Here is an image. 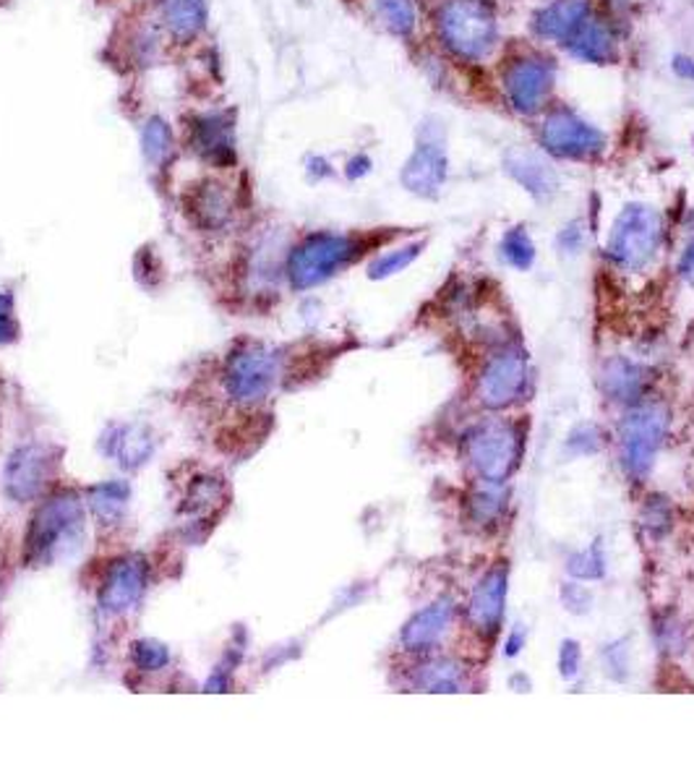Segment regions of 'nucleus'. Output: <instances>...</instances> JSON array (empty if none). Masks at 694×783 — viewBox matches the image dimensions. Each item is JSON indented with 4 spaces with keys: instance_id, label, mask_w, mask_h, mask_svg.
Wrapping results in <instances>:
<instances>
[{
    "instance_id": "f257e3e1",
    "label": "nucleus",
    "mask_w": 694,
    "mask_h": 783,
    "mask_svg": "<svg viewBox=\"0 0 694 783\" xmlns=\"http://www.w3.org/2000/svg\"><path fill=\"white\" fill-rule=\"evenodd\" d=\"M441 45L460 61H484L499 37V22L488 0H447L436 13Z\"/></svg>"
},
{
    "instance_id": "f03ea898",
    "label": "nucleus",
    "mask_w": 694,
    "mask_h": 783,
    "mask_svg": "<svg viewBox=\"0 0 694 783\" xmlns=\"http://www.w3.org/2000/svg\"><path fill=\"white\" fill-rule=\"evenodd\" d=\"M663 243V217L650 204H630L613 220L606 254L619 269L637 272L647 267Z\"/></svg>"
},
{
    "instance_id": "7ed1b4c3",
    "label": "nucleus",
    "mask_w": 694,
    "mask_h": 783,
    "mask_svg": "<svg viewBox=\"0 0 694 783\" xmlns=\"http://www.w3.org/2000/svg\"><path fill=\"white\" fill-rule=\"evenodd\" d=\"M522 455V431L512 420H486L465 437V457L488 486H499L512 476Z\"/></svg>"
},
{
    "instance_id": "20e7f679",
    "label": "nucleus",
    "mask_w": 694,
    "mask_h": 783,
    "mask_svg": "<svg viewBox=\"0 0 694 783\" xmlns=\"http://www.w3.org/2000/svg\"><path fill=\"white\" fill-rule=\"evenodd\" d=\"M669 431V407L660 403L637 405L621 420L619 452L621 465L632 478H643L650 470L660 444Z\"/></svg>"
},
{
    "instance_id": "39448f33",
    "label": "nucleus",
    "mask_w": 694,
    "mask_h": 783,
    "mask_svg": "<svg viewBox=\"0 0 694 783\" xmlns=\"http://www.w3.org/2000/svg\"><path fill=\"white\" fill-rule=\"evenodd\" d=\"M540 147L561 160H595L604 155L606 134L570 108L548 110L538 129Z\"/></svg>"
},
{
    "instance_id": "423d86ee",
    "label": "nucleus",
    "mask_w": 694,
    "mask_h": 783,
    "mask_svg": "<svg viewBox=\"0 0 694 783\" xmlns=\"http://www.w3.org/2000/svg\"><path fill=\"white\" fill-rule=\"evenodd\" d=\"M557 82V65L540 52H522L504 65V95L520 115H535L548 105Z\"/></svg>"
},
{
    "instance_id": "0eeeda50",
    "label": "nucleus",
    "mask_w": 694,
    "mask_h": 783,
    "mask_svg": "<svg viewBox=\"0 0 694 783\" xmlns=\"http://www.w3.org/2000/svg\"><path fill=\"white\" fill-rule=\"evenodd\" d=\"M361 254V241L350 235H311L290 259V280L295 287H314L348 267Z\"/></svg>"
},
{
    "instance_id": "6e6552de",
    "label": "nucleus",
    "mask_w": 694,
    "mask_h": 783,
    "mask_svg": "<svg viewBox=\"0 0 694 783\" xmlns=\"http://www.w3.org/2000/svg\"><path fill=\"white\" fill-rule=\"evenodd\" d=\"M527 387V358L520 347H507L488 358L478 377V403L491 411H504L518 403Z\"/></svg>"
},
{
    "instance_id": "1a4fd4ad",
    "label": "nucleus",
    "mask_w": 694,
    "mask_h": 783,
    "mask_svg": "<svg viewBox=\"0 0 694 783\" xmlns=\"http://www.w3.org/2000/svg\"><path fill=\"white\" fill-rule=\"evenodd\" d=\"M447 168L449 160L441 139L423 136L418 147L413 149V155L407 157V162L402 164L400 181L410 194L423 196V199H434V196H439V191L445 188Z\"/></svg>"
},
{
    "instance_id": "9d476101",
    "label": "nucleus",
    "mask_w": 694,
    "mask_h": 783,
    "mask_svg": "<svg viewBox=\"0 0 694 783\" xmlns=\"http://www.w3.org/2000/svg\"><path fill=\"white\" fill-rule=\"evenodd\" d=\"M507 583V570L494 567L486 572L484 580L475 585L471 607H467V620H471L473 629H478L484 637H491L496 635V629H499L501 616H504Z\"/></svg>"
},
{
    "instance_id": "9b49d317",
    "label": "nucleus",
    "mask_w": 694,
    "mask_h": 783,
    "mask_svg": "<svg viewBox=\"0 0 694 783\" xmlns=\"http://www.w3.org/2000/svg\"><path fill=\"white\" fill-rule=\"evenodd\" d=\"M564 48L570 50V56L593 65H611L619 58L617 37H613L611 26L604 19L595 16V13H587L585 22L564 42Z\"/></svg>"
},
{
    "instance_id": "f8f14e48",
    "label": "nucleus",
    "mask_w": 694,
    "mask_h": 783,
    "mask_svg": "<svg viewBox=\"0 0 694 783\" xmlns=\"http://www.w3.org/2000/svg\"><path fill=\"white\" fill-rule=\"evenodd\" d=\"M504 170L520 183L535 199H551L559 191L557 170L544 160V155L531 152V149H509L504 157Z\"/></svg>"
},
{
    "instance_id": "ddd939ff",
    "label": "nucleus",
    "mask_w": 694,
    "mask_h": 783,
    "mask_svg": "<svg viewBox=\"0 0 694 783\" xmlns=\"http://www.w3.org/2000/svg\"><path fill=\"white\" fill-rule=\"evenodd\" d=\"M452 622L454 603L449 601V598H439V601L418 611V614L405 624V629H402V645H405L407 650H413V653L431 650L441 643V637L447 635Z\"/></svg>"
},
{
    "instance_id": "4468645a",
    "label": "nucleus",
    "mask_w": 694,
    "mask_h": 783,
    "mask_svg": "<svg viewBox=\"0 0 694 783\" xmlns=\"http://www.w3.org/2000/svg\"><path fill=\"white\" fill-rule=\"evenodd\" d=\"M590 13L587 0H557V3L544 5L533 16V32L540 39H553L564 45L572 37V32L585 22Z\"/></svg>"
},
{
    "instance_id": "2eb2a0df",
    "label": "nucleus",
    "mask_w": 694,
    "mask_h": 783,
    "mask_svg": "<svg viewBox=\"0 0 694 783\" xmlns=\"http://www.w3.org/2000/svg\"><path fill=\"white\" fill-rule=\"evenodd\" d=\"M600 384H604V392L617 403H637L643 397L647 387V374L643 366L632 364L626 358H613L604 366V374H600Z\"/></svg>"
},
{
    "instance_id": "dca6fc26",
    "label": "nucleus",
    "mask_w": 694,
    "mask_h": 783,
    "mask_svg": "<svg viewBox=\"0 0 694 783\" xmlns=\"http://www.w3.org/2000/svg\"><path fill=\"white\" fill-rule=\"evenodd\" d=\"M269 381H272V366H269L264 353H246L233 368V390L238 394H246V397L261 394L269 387Z\"/></svg>"
},
{
    "instance_id": "f3484780",
    "label": "nucleus",
    "mask_w": 694,
    "mask_h": 783,
    "mask_svg": "<svg viewBox=\"0 0 694 783\" xmlns=\"http://www.w3.org/2000/svg\"><path fill=\"white\" fill-rule=\"evenodd\" d=\"M165 19H168L173 35L191 37L202 29L204 19H207V5H204V0H168Z\"/></svg>"
},
{
    "instance_id": "a211bd4d",
    "label": "nucleus",
    "mask_w": 694,
    "mask_h": 783,
    "mask_svg": "<svg viewBox=\"0 0 694 783\" xmlns=\"http://www.w3.org/2000/svg\"><path fill=\"white\" fill-rule=\"evenodd\" d=\"M462 682H465V674L452 661H431L418 674V687L426 693H460Z\"/></svg>"
},
{
    "instance_id": "6ab92c4d",
    "label": "nucleus",
    "mask_w": 694,
    "mask_h": 783,
    "mask_svg": "<svg viewBox=\"0 0 694 783\" xmlns=\"http://www.w3.org/2000/svg\"><path fill=\"white\" fill-rule=\"evenodd\" d=\"M501 256L507 265L527 272L535 261V243L525 228H512L501 235Z\"/></svg>"
},
{
    "instance_id": "aec40b11",
    "label": "nucleus",
    "mask_w": 694,
    "mask_h": 783,
    "mask_svg": "<svg viewBox=\"0 0 694 783\" xmlns=\"http://www.w3.org/2000/svg\"><path fill=\"white\" fill-rule=\"evenodd\" d=\"M381 22L397 37H410L415 32V3L413 0H376Z\"/></svg>"
},
{
    "instance_id": "412c9836",
    "label": "nucleus",
    "mask_w": 694,
    "mask_h": 783,
    "mask_svg": "<svg viewBox=\"0 0 694 783\" xmlns=\"http://www.w3.org/2000/svg\"><path fill=\"white\" fill-rule=\"evenodd\" d=\"M423 252V241H415V243H405V246L394 248V252H387L381 254L379 259L374 261L372 267H368V274H372L374 280H385V278H392V274L402 272V269H407L410 265H413L415 259H418Z\"/></svg>"
},
{
    "instance_id": "4be33fe9",
    "label": "nucleus",
    "mask_w": 694,
    "mask_h": 783,
    "mask_svg": "<svg viewBox=\"0 0 694 783\" xmlns=\"http://www.w3.org/2000/svg\"><path fill=\"white\" fill-rule=\"evenodd\" d=\"M567 570H570L574 577L595 580V577L604 575V554H600L598 546H593V549H585L583 554H574L570 562H567Z\"/></svg>"
},
{
    "instance_id": "5701e85b",
    "label": "nucleus",
    "mask_w": 694,
    "mask_h": 783,
    "mask_svg": "<svg viewBox=\"0 0 694 783\" xmlns=\"http://www.w3.org/2000/svg\"><path fill=\"white\" fill-rule=\"evenodd\" d=\"M136 594H138V572L136 570L125 567L110 580L108 598H110L112 609H118L121 603H129L131 598H136Z\"/></svg>"
},
{
    "instance_id": "b1692460",
    "label": "nucleus",
    "mask_w": 694,
    "mask_h": 783,
    "mask_svg": "<svg viewBox=\"0 0 694 783\" xmlns=\"http://www.w3.org/2000/svg\"><path fill=\"white\" fill-rule=\"evenodd\" d=\"M170 149V131L168 126H162L160 121H151L147 131H144V152L151 160H160V157L168 155Z\"/></svg>"
},
{
    "instance_id": "393cba45",
    "label": "nucleus",
    "mask_w": 694,
    "mask_h": 783,
    "mask_svg": "<svg viewBox=\"0 0 694 783\" xmlns=\"http://www.w3.org/2000/svg\"><path fill=\"white\" fill-rule=\"evenodd\" d=\"M501 510V497L494 491H480L473 497V515L478 523H486V519H494Z\"/></svg>"
},
{
    "instance_id": "a878e982",
    "label": "nucleus",
    "mask_w": 694,
    "mask_h": 783,
    "mask_svg": "<svg viewBox=\"0 0 694 783\" xmlns=\"http://www.w3.org/2000/svg\"><path fill=\"white\" fill-rule=\"evenodd\" d=\"M580 661H583V653H580V645L574 640H564L559 650V669L564 680H574L580 671Z\"/></svg>"
},
{
    "instance_id": "bb28decb",
    "label": "nucleus",
    "mask_w": 694,
    "mask_h": 783,
    "mask_svg": "<svg viewBox=\"0 0 694 783\" xmlns=\"http://www.w3.org/2000/svg\"><path fill=\"white\" fill-rule=\"evenodd\" d=\"M671 69L677 71V76L686 78V82H694V58H690V56H673Z\"/></svg>"
},
{
    "instance_id": "cd10ccee",
    "label": "nucleus",
    "mask_w": 694,
    "mask_h": 783,
    "mask_svg": "<svg viewBox=\"0 0 694 783\" xmlns=\"http://www.w3.org/2000/svg\"><path fill=\"white\" fill-rule=\"evenodd\" d=\"M679 269H682V274H684L686 280L694 282V241L690 243V248H686V252H684V256H682V267H679Z\"/></svg>"
},
{
    "instance_id": "c85d7f7f",
    "label": "nucleus",
    "mask_w": 694,
    "mask_h": 783,
    "mask_svg": "<svg viewBox=\"0 0 694 783\" xmlns=\"http://www.w3.org/2000/svg\"><path fill=\"white\" fill-rule=\"evenodd\" d=\"M522 643H525V635H522V629H514L512 635H509L504 653H507V656H518L520 648H522Z\"/></svg>"
}]
</instances>
